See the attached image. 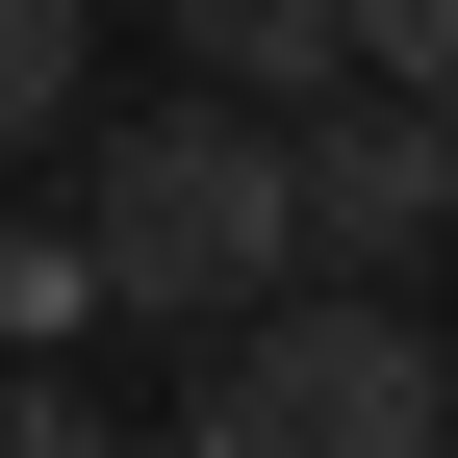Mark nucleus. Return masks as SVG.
Listing matches in <instances>:
<instances>
[{
  "label": "nucleus",
  "mask_w": 458,
  "mask_h": 458,
  "mask_svg": "<svg viewBox=\"0 0 458 458\" xmlns=\"http://www.w3.org/2000/svg\"><path fill=\"white\" fill-rule=\"evenodd\" d=\"M77 255H102V306H153V331H229V306H280V280H306L280 128H255V102H153V128H102V179H77Z\"/></svg>",
  "instance_id": "nucleus-1"
},
{
  "label": "nucleus",
  "mask_w": 458,
  "mask_h": 458,
  "mask_svg": "<svg viewBox=\"0 0 458 458\" xmlns=\"http://www.w3.org/2000/svg\"><path fill=\"white\" fill-rule=\"evenodd\" d=\"M433 331L382 306V280H280V306H229L204 331V408L179 458H433Z\"/></svg>",
  "instance_id": "nucleus-2"
},
{
  "label": "nucleus",
  "mask_w": 458,
  "mask_h": 458,
  "mask_svg": "<svg viewBox=\"0 0 458 458\" xmlns=\"http://www.w3.org/2000/svg\"><path fill=\"white\" fill-rule=\"evenodd\" d=\"M280 204H306V280H408L458 229V102H408V77L306 102V128H280Z\"/></svg>",
  "instance_id": "nucleus-3"
},
{
  "label": "nucleus",
  "mask_w": 458,
  "mask_h": 458,
  "mask_svg": "<svg viewBox=\"0 0 458 458\" xmlns=\"http://www.w3.org/2000/svg\"><path fill=\"white\" fill-rule=\"evenodd\" d=\"M153 26H179V77H204V102H255V128L357 77V51H331V0H153Z\"/></svg>",
  "instance_id": "nucleus-4"
},
{
  "label": "nucleus",
  "mask_w": 458,
  "mask_h": 458,
  "mask_svg": "<svg viewBox=\"0 0 458 458\" xmlns=\"http://www.w3.org/2000/svg\"><path fill=\"white\" fill-rule=\"evenodd\" d=\"M77 51H102V0H0V153L77 102Z\"/></svg>",
  "instance_id": "nucleus-5"
},
{
  "label": "nucleus",
  "mask_w": 458,
  "mask_h": 458,
  "mask_svg": "<svg viewBox=\"0 0 458 458\" xmlns=\"http://www.w3.org/2000/svg\"><path fill=\"white\" fill-rule=\"evenodd\" d=\"M331 51H357V77H408V102H458V0H331Z\"/></svg>",
  "instance_id": "nucleus-6"
},
{
  "label": "nucleus",
  "mask_w": 458,
  "mask_h": 458,
  "mask_svg": "<svg viewBox=\"0 0 458 458\" xmlns=\"http://www.w3.org/2000/svg\"><path fill=\"white\" fill-rule=\"evenodd\" d=\"M0 458H128V433H102L77 382H0Z\"/></svg>",
  "instance_id": "nucleus-7"
},
{
  "label": "nucleus",
  "mask_w": 458,
  "mask_h": 458,
  "mask_svg": "<svg viewBox=\"0 0 458 458\" xmlns=\"http://www.w3.org/2000/svg\"><path fill=\"white\" fill-rule=\"evenodd\" d=\"M433 408H458V331H433Z\"/></svg>",
  "instance_id": "nucleus-8"
},
{
  "label": "nucleus",
  "mask_w": 458,
  "mask_h": 458,
  "mask_svg": "<svg viewBox=\"0 0 458 458\" xmlns=\"http://www.w3.org/2000/svg\"><path fill=\"white\" fill-rule=\"evenodd\" d=\"M433 458H458V433H433Z\"/></svg>",
  "instance_id": "nucleus-9"
}]
</instances>
